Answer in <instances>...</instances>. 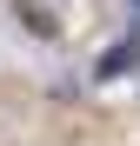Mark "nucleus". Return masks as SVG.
Returning <instances> with one entry per match:
<instances>
[{
    "mask_svg": "<svg viewBox=\"0 0 140 146\" xmlns=\"http://www.w3.org/2000/svg\"><path fill=\"white\" fill-rule=\"evenodd\" d=\"M7 13L20 20V33L40 40V46H60V40H67V13H60V0H7Z\"/></svg>",
    "mask_w": 140,
    "mask_h": 146,
    "instance_id": "f257e3e1",
    "label": "nucleus"
},
{
    "mask_svg": "<svg viewBox=\"0 0 140 146\" xmlns=\"http://www.w3.org/2000/svg\"><path fill=\"white\" fill-rule=\"evenodd\" d=\"M133 66H140V40H113L107 53L93 60V80H100V86H113V80H120V73H133Z\"/></svg>",
    "mask_w": 140,
    "mask_h": 146,
    "instance_id": "f03ea898",
    "label": "nucleus"
},
{
    "mask_svg": "<svg viewBox=\"0 0 140 146\" xmlns=\"http://www.w3.org/2000/svg\"><path fill=\"white\" fill-rule=\"evenodd\" d=\"M127 7V40H140V0H120Z\"/></svg>",
    "mask_w": 140,
    "mask_h": 146,
    "instance_id": "7ed1b4c3",
    "label": "nucleus"
}]
</instances>
